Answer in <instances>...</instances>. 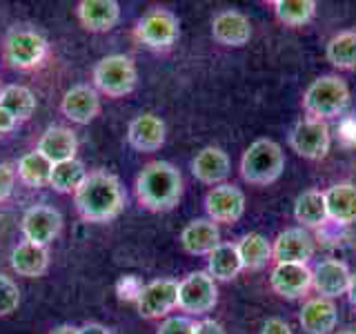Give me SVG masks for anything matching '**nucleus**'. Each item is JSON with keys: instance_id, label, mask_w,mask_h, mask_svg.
<instances>
[{"instance_id": "f257e3e1", "label": "nucleus", "mask_w": 356, "mask_h": 334, "mask_svg": "<svg viewBox=\"0 0 356 334\" xmlns=\"http://www.w3.org/2000/svg\"><path fill=\"white\" fill-rule=\"evenodd\" d=\"M127 205V194L120 178L107 170L89 172L83 185L74 192V207L87 223L116 221Z\"/></svg>"}, {"instance_id": "f03ea898", "label": "nucleus", "mask_w": 356, "mask_h": 334, "mask_svg": "<svg viewBox=\"0 0 356 334\" xmlns=\"http://www.w3.org/2000/svg\"><path fill=\"white\" fill-rule=\"evenodd\" d=\"M183 174L167 161H152L136 176V198L147 212H172L183 198Z\"/></svg>"}, {"instance_id": "7ed1b4c3", "label": "nucleus", "mask_w": 356, "mask_h": 334, "mask_svg": "<svg viewBox=\"0 0 356 334\" xmlns=\"http://www.w3.org/2000/svg\"><path fill=\"white\" fill-rule=\"evenodd\" d=\"M0 56L3 63L18 72L40 70L49 56V40L38 29L27 25H11L3 42H0Z\"/></svg>"}, {"instance_id": "20e7f679", "label": "nucleus", "mask_w": 356, "mask_h": 334, "mask_svg": "<svg viewBox=\"0 0 356 334\" xmlns=\"http://www.w3.org/2000/svg\"><path fill=\"white\" fill-rule=\"evenodd\" d=\"M285 172V152L272 138H259L245 150L241 159V176L250 185H272Z\"/></svg>"}, {"instance_id": "39448f33", "label": "nucleus", "mask_w": 356, "mask_h": 334, "mask_svg": "<svg viewBox=\"0 0 356 334\" xmlns=\"http://www.w3.org/2000/svg\"><path fill=\"white\" fill-rule=\"evenodd\" d=\"M138 67L131 56L109 54L103 56L92 70V85L100 96L107 98H125L136 89Z\"/></svg>"}, {"instance_id": "423d86ee", "label": "nucleus", "mask_w": 356, "mask_h": 334, "mask_svg": "<svg viewBox=\"0 0 356 334\" xmlns=\"http://www.w3.org/2000/svg\"><path fill=\"white\" fill-rule=\"evenodd\" d=\"M350 105V89L339 76H321L307 87L303 96V109L314 120H330L341 116Z\"/></svg>"}, {"instance_id": "0eeeda50", "label": "nucleus", "mask_w": 356, "mask_h": 334, "mask_svg": "<svg viewBox=\"0 0 356 334\" xmlns=\"http://www.w3.org/2000/svg\"><path fill=\"white\" fill-rule=\"evenodd\" d=\"M134 38L152 51H167L181 38V20L170 9L154 7L138 18Z\"/></svg>"}, {"instance_id": "6e6552de", "label": "nucleus", "mask_w": 356, "mask_h": 334, "mask_svg": "<svg viewBox=\"0 0 356 334\" xmlns=\"http://www.w3.org/2000/svg\"><path fill=\"white\" fill-rule=\"evenodd\" d=\"M218 303L216 281L207 270H196L178 283V310L187 317H203Z\"/></svg>"}, {"instance_id": "1a4fd4ad", "label": "nucleus", "mask_w": 356, "mask_h": 334, "mask_svg": "<svg viewBox=\"0 0 356 334\" xmlns=\"http://www.w3.org/2000/svg\"><path fill=\"white\" fill-rule=\"evenodd\" d=\"M22 241L49 248L63 232V214L51 205H31L20 221Z\"/></svg>"}, {"instance_id": "9d476101", "label": "nucleus", "mask_w": 356, "mask_h": 334, "mask_svg": "<svg viewBox=\"0 0 356 334\" xmlns=\"http://www.w3.org/2000/svg\"><path fill=\"white\" fill-rule=\"evenodd\" d=\"M136 308L143 319H167L174 310H178V281L154 278L145 283Z\"/></svg>"}, {"instance_id": "9b49d317", "label": "nucleus", "mask_w": 356, "mask_h": 334, "mask_svg": "<svg viewBox=\"0 0 356 334\" xmlns=\"http://www.w3.org/2000/svg\"><path fill=\"white\" fill-rule=\"evenodd\" d=\"M289 145H292V150L298 156H303V159H309V161L325 159L332 145L327 122L314 120V118L298 120L294 129L289 132Z\"/></svg>"}, {"instance_id": "f8f14e48", "label": "nucleus", "mask_w": 356, "mask_h": 334, "mask_svg": "<svg viewBox=\"0 0 356 334\" xmlns=\"http://www.w3.org/2000/svg\"><path fill=\"white\" fill-rule=\"evenodd\" d=\"M60 114L74 125H89L100 114V94L89 83L72 85L60 98Z\"/></svg>"}, {"instance_id": "ddd939ff", "label": "nucleus", "mask_w": 356, "mask_h": 334, "mask_svg": "<svg viewBox=\"0 0 356 334\" xmlns=\"http://www.w3.org/2000/svg\"><path fill=\"white\" fill-rule=\"evenodd\" d=\"M205 212L214 223H236L245 214V194L236 185L220 183L207 192Z\"/></svg>"}, {"instance_id": "4468645a", "label": "nucleus", "mask_w": 356, "mask_h": 334, "mask_svg": "<svg viewBox=\"0 0 356 334\" xmlns=\"http://www.w3.org/2000/svg\"><path fill=\"white\" fill-rule=\"evenodd\" d=\"M314 256V239L305 228H289L276 237L272 245V259L276 263L307 265Z\"/></svg>"}, {"instance_id": "2eb2a0df", "label": "nucleus", "mask_w": 356, "mask_h": 334, "mask_svg": "<svg viewBox=\"0 0 356 334\" xmlns=\"http://www.w3.org/2000/svg\"><path fill=\"white\" fill-rule=\"evenodd\" d=\"M211 36L222 47H243L252 38V22L236 9H222L211 20Z\"/></svg>"}, {"instance_id": "dca6fc26", "label": "nucleus", "mask_w": 356, "mask_h": 334, "mask_svg": "<svg viewBox=\"0 0 356 334\" xmlns=\"http://www.w3.org/2000/svg\"><path fill=\"white\" fill-rule=\"evenodd\" d=\"M167 127L161 116L156 114H140L136 116L127 127V143L131 150L140 154L159 152L165 145Z\"/></svg>"}, {"instance_id": "f3484780", "label": "nucleus", "mask_w": 356, "mask_h": 334, "mask_svg": "<svg viewBox=\"0 0 356 334\" xmlns=\"http://www.w3.org/2000/svg\"><path fill=\"white\" fill-rule=\"evenodd\" d=\"M272 289L283 299H300L312 289V270L298 263H276L270 274Z\"/></svg>"}, {"instance_id": "a211bd4d", "label": "nucleus", "mask_w": 356, "mask_h": 334, "mask_svg": "<svg viewBox=\"0 0 356 334\" xmlns=\"http://www.w3.org/2000/svg\"><path fill=\"white\" fill-rule=\"evenodd\" d=\"M76 18L85 31L105 33L120 20V5L116 0H81L76 5Z\"/></svg>"}, {"instance_id": "6ab92c4d", "label": "nucleus", "mask_w": 356, "mask_h": 334, "mask_svg": "<svg viewBox=\"0 0 356 334\" xmlns=\"http://www.w3.org/2000/svg\"><path fill=\"white\" fill-rule=\"evenodd\" d=\"M36 152H40L51 165L76 159V152H78L76 132L65 125L47 127L40 134V138L36 143Z\"/></svg>"}, {"instance_id": "aec40b11", "label": "nucleus", "mask_w": 356, "mask_h": 334, "mask_svg": "<svg viewBox=\"0 0 356 334\" xmlns=\"http://www.w3.org/2000/svg\"><path fill=\"white\" fill-rule=\"evenodd\" d=\"M350 278H352V272L348 270V265L337 259H325L312 270V287H314L321 296L337 299L341 294H348Z\"/></svg>"}, {"instance_id": "412c9836", "label": "nucleus", "mask_w": 356, "mask_h": 334, "mask_svg": "<svg viewBox=\"0 0 356 334\" xmlns=\"http://www.w3.org/2000/svg\"><path fill=\"white\" fill-rule=\"evenodd\" d=\"M232 172V163L229 156L222 152L220 148H203L192 161V174L196 176V181L205 183V185H220L227 181V176Z\"/></svg>"}, {"instance_id": "4be33fe9", "label": "nucleus", "mask_w": 356, "mask_h": 334, "mask_svg": "<svg viewBox=\"0 0 356 334\" xmlns=\"http://www.w3.org/2000/svg\"><path fill=\"white\" fill-rule=\"evenodd\" d=\"M49 248H40L27 241H20L9 254V265L18 276L40 278L49 270Z\"/></svg>"}, {"instance_id": "5701e85b", "label": "nucleus", "mask_w": 356, "mask_h": 334, "mask_svg": "<svg viewBox=\"0 0 356 334\" xmlns=\"http://www.w3.org/2000/svg\"><path fill=\"white\" fill-rule=\"evenodd\" d=\"M220 241V230L214 221L209 218H196L187 223L181 232V245L187 254L192 256H207L214 248H218Z\"/></svg>"}, {"instance_id": "b1692460", "label": "nucleus", "mask_w": 356, "mask_h": 334, "mask_svg": "<svg viewBox=\"0 0 356 334\" xmlns=\"http://www.w3.org/2000/svg\"><path fill=\"white\" fill-rule=\"evenodd\" d=\"M298 323L307 334H330L339 323V310L332 299L316 296L309 299L300 310Z\"/></svg>"}, {"instance_id": "393cba45", "label": "nucleus", "mask_w": 356, "mask_h": 334, "mask_svg": "<svg viewBox=\"0 0 356 334\" xmlns=\"http://www.w3.org/2000/svg\"><path fill=\"white\" fill-rule=\"evenodd\" d=\"M323 196H325L327 218L332 223H337V225H352V223H356V185L337 183L327 187Z\"/></svg>"}, {"instance_id": "a878e982", "label": "nucleus", "mask_w": 356, "mask_h": 334, "mask_svg": "<svg viewBox=\"0 0 356 334\" xmlns=\"http://www.w3.org/2000/svg\"><path fill=\"white\" fill-rule=\"evenodd\" d=\"M0 107H3L11 118H16V122H27L33 114H36L38 100L36 94L31 92L25 85H5L0 92Z\"/></svg>"}, {"instance_id": "bb28decb", "label": "nucleus", "mask_w": 356, "mask_h": 334, "mask_svg": "<svg viewBox=\"0 0 356 334\" xmlns=\"http://www.w3.org/2000/svg\"><path fill=\"white\" fill-rule=\"evenodd\" d=\"M51 170H54V165L44 159L40 152L31 150V152L22 154L18 159L16 178L29 189H42V187H49Z\"/></svg>"}, {"instance_id": "cd10ccee", "label": "nucleus", "mask_w": 356, "mask_h": 334, "mask_svg": "<svg viewBox=\"0 0 356 334\" xmlns=\"http://www.w3.org/2000/svg\"><path fill=\"white\" fill-rule=\"evenodd\" d=\"M243 272V263L234 243H220L207 254V274L214 281H232Z\"/></svg>"}, {"instance_id": "c85d7f7f", "label": "nucleus", "mask_w": 356, "mask_h": 334, "mask_svg": "<svg viewBox=\"0 0 356 334\" xmlns=\"http://www.w3.org/2000/svg\"><path fill=\"white\" fill-rule=\"evenodd\" d=\"M294 218L300 223V228H323L327 218L325 196L318 189H307L294 203Z\"/></svg>"}, {"instance_id": "c756f323", "label": "nucleus", "mask_w": 356, "mask_h": 334, "mask_svg": "<svg viewBox=\"0 0 356 334\" xmlns=\"http://www.w3.org/2000/svg\"><path fill=\"white\" fill-rule=\"evenodd\" d=\"M236 250L241 256L243 270H263V267L272 261V245L263 234H245V237L236 243Z\"/></svg>"}, {"instance_id": "7c9ffc66", "label": "nucleus", "mask_w": 356, "mask_h": 334, "mask_svg": "<svg viewBox=\"0 0 356 334\" xmlns=\"http://www.w3.org/2000/svg\"><path fill=\"white\" fill-rule=\"evenodd\" d=\"M87 174L89 172L85 170V165L78 159L65 161V163H56L54 170H51L49 187L54 189V192H58V194H72L74 196V192L83 185Z\"/></svg>"}, {"instance_id": "2f4dec72", "label": "nucleus", "mask_w": 356, "mask_h": 334, "mask_svg": "<svg viewBox=\"0 0 356 334\" xmlns=\"http://www.w3.org/2000/svg\"><path fill=\"white\" fill-rule=\"evenodd\" d=\"M325 56L337 70H356V31L348 29L330 38Z\"/></svg>"}, {"instance_id": "473e14b6", "label": "nucleus", "mask_w": 356, "mask_h": 334, "mask_svg": "<svg viewBox=\"0 0 356 334\" xmlns=\"http://www.w3.org/2000/svg\"><path fill=\"white\" fill-rule=\"evenodd\" d=\"M272 7L276 18L287 27H303L316 14L314 0H274Z\"/></svg>"}, {"instance_id": "72a5a7b5", "label": "nucleus", "mask_w": 356, "mask_h": 334, "mask_svg": "<svg viewBox=\"0 0 356 334\" xmlns=\"http://www.w3.org/2000/svg\"><path fill=\"white\" fill-rule=\"evenodd\" d=\"M20 308V287L11 276L0 274V317H11Z\"/></svg>"}, {"instance_id": "f704fd0d", "label": "nucleus", "mask_w": 356, "mask_h": 334, "mask_svg": "<svg viewBox=\"0 0 356 334\" xmlns=\"http://www.w3.org/2000/svg\"><path fill=\"white\" fill-rule=\"evenodd\" d=\"M196 332V321L187 315H176V317H167L161 321L156 334H194Z\"/></svg>"}, {"instance_id": "c9c22d12", "label": "nucleus", "mask_w": 356, "mask_h": 334, "mask_svg": "<svg viewBox=\"0 0 356 334\" xmlns=\"http://www.w3.org/2000/svg\"><path fill=\"white\" fill-rule=\"evenodd\" d=\"M145 283L140 281V278L136 274H125L120 276L116 281V294L120 301H129V303H136L140 292H143Z\"/></svg>"}, {"instance_id": "e433bc0d", "label": "nucleus", "mask_w": 356, "mask_h": 334, "mask_svg": "<svg viewBox=\"0 0 356 334\" xmlns=\"http://www.w3.org/2000/svg\"><path fill=\"white\" fill-rule=\"evenodd\" d=\"M16 181V167L9 163H0V205L7 203L11 194H14Z\"/></svg>"}, {"instance_id": "4c0bfd02", "label": "nucleus", "mask_w": 356, "mask_h": 334, "mask_svg": "<svg viewBox=\"0 0 356 334\" xmlns=\"http://www.w3.org/2000/svg\"><path fill=\"white\" fill-rule=\"evenodd\" d=\"M261 334H294L283 319H267Z\"/></svg>"}, {"instance_id": "58836bf2", "label": "nucleus", "mask_w": 356, "mask_h": 334, "mask_svg": "<svg viewBox=\"0 0 356 334\" xmlns=\"http://www.w3.org/2000/svg\"><path fill=\"white\" fill-rule=\"evenodd\" d=\"M194 334H225L222 326L214 319H203V321H196V332Z\"/></svg>"}, {"instance_id": "ea45409f", "label": "nucleus", "mask_w": 356, "mask_h": 334, "mask_svg": "<svg viewBox=\"0 0 356 334\" xmlns=\"http://www.w3.org/2000/svg\"><path fill=\"white\" fill-rule=\"evenodd\" d=\"M78 334H116V332L103 326V323H85L83 328H78Z\"/></svg>"}, {"instance_id": "a19ab883", "label": "nucleus", "mask_w": 356, "mask_h": 334, "mask_svg": "<svg viewBox=\"0 0 356 334\" xmlns=\"http://www.w3.org/2000/svg\"><path fill=\"white\" fill-rule=\"evenodd\" d=\"M18 127V122H16V118H11L7 111L0 107V134H11Z\"/></svg>"}, {"instance_id": "79ce46f5", "label": "nucleus", "mask_w": 356, "mask_h": 334, "mask_svg": "<svg viewBox=\"0 0 356 334\" xmlns=\"http://www.w3.org/2000/svg\"><path fill=\"white\" fill-rule=\"evenodd\" d=\"M49 334H78V328L72 326V323H60V326H56Z\"/></svg>"}, {"instance_id": "37998d69", "label": "nucleus", "mask_w": 356, "mask_h": 334, "mask_svg": "<svg viewBox=\"0 0 356 334\" xmlns=\"http://www.w3.org/2000/svg\"><path fill=\"white\" fill-rule=\"evenodd\" d=\"M348 296H350V301H352V305H356V272H354V274H352V278H350Z\"/></svg>"}, {"instance_id": "c03bdc74", "label": "nucleus", "mask_w": 356, "mask_h": 334, "mask_svg": "<svg viewBox=\"0 0 356 334\" xmlns=\"http://www.w3.org/2000/svg\"><path fill=\"white\" fill-rule=\"evenodd\" d=\"M339 334H356V330H343V332H339Z\"/></svg>"}, {"instance_id": "a18cd8bd", "label": "nucleus", "mask_w": 356, "mask_h": 334, "mask_svg": "<svg viewBox=\"0 0 356 334\" xmlns=\"http://www.w3.org/2000/svg\"><path fill=\"white\" fill-rule=\"evenodd\" d=\"M0 92H3V85H0Z\"/></svg>"}]
</instances>
